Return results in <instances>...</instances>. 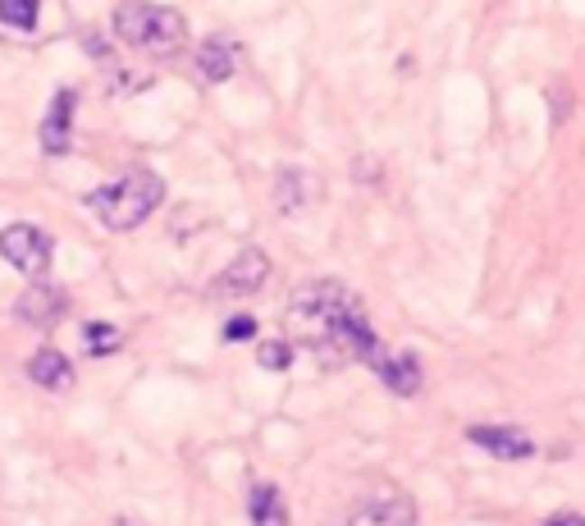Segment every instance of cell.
I'll list each match as a JSON object with an SVG mask.
<instances>
[{"instance_id":"1","label":"cell","mask_w":585,"mask_h":526,"mask_svg":"<svg viewBox=\"0 0 585 526\" xmlns=\"http://www.w3.org/2000/svg\"><path fill=\"white\" fill-rule=\"evenodd\" d=\"M288 330L307 348H316L325 362H371V366L385 362L361 303L334 279H316L298 288V297L288 303Z\"/></svg>"},{"instance_id":"2","label":"cell","mask_w":585,"mask_h":526,"mask_svg":"<svg viewBox=\"0 0 585 526\" xmlns=\"http://www.w3.org/2000/svg\"><path fill=\"white\" fill-rule=\"evenodd\" d=\"M161 202H165V179H161V174H152V170H128L124 179L97 188V193L88 197V211L106 224V230L128 234V230H137V224L152 220V211H156Z\"/></svg>"},{"instance_id":"3","label":"cell","mask_w":585,"mask_h":526,"mask_svg":"<svg viewBox=\"0 0 585 526\" xmlns=\"http://www.w3.org/2000/svg\"><path fill=\"white\" fill-rule=\"evenodd\" d=\"M110 28L124 46L146 51V55H174L188 42V23L179 10L165 5H146V0H124L110 14Z\"/></svg>"},{"instance_id":"4","label":"cell","mask_w":585,"mask_h":526,"mask_svg":"<svg viewBox=\"0 0 585 526\" xmlns=\"http://www.w3.org/2000/svg\"><path fill=\"white\" fill-rule=\"evenodd\" d=\"M261 284H270V257L261 248H243L225 270L215 275L210 293L219 297V303H234V297H252L261 293Z\"/></svg>"},{"instance_id":"5","label":"cell","mask_w":585,"mask_h":526,"mask_svg":"<svg viewBox=\"0 0 585 526\" xmlns=\"http://www.w3.org/2000/svg\"><path fill=\"white\" fill-rule=\"evenodd\" d=\"M0 257H5L19 275L42 279L51 270V239L37 224H10V230H0Z\"/></svg>"},{"instance_id":"6","label":"cell","mask_w":585,"mask_h":526,"mask_svg":"<svg viewBox=\"0 0 585 526\" xmlns=\"http://www.w3.org/2000/svg\"><path fill=\"white\" fill-rule=\"evenodd\" d=\"M64 307H69V297H64L55 284H28V288L19 293V303H14V316H19L23 325L51 330V325H60Z\"/></svg>"},{"instance_id":"7","label":"cell","mask_w":585,"mask_h":526,"mask_svg":"<svg viewBox=\"0 0 585 526\" xmlns=\"http://www.w3.org/2000/svg\"><path fill=\"white\" fill-rule=\"evenodd\" d=\"M467 435H471L476 448H485V454H494L503 463H522V458L535 454V439L517 426H471Z\"/></svg>"},{"instance_id":"8","label":"cell","mask_w":585,"mask_h":526,"mask_svg":"<svg viewBox=\"0 0 585 526\" xmlns=\"http://www.w3.org/2000/svg\"><path fill=\"white\" fill-rule=\"evenodd\" d=\"M343 526H416V503L407 494H376V499H366Z\"/></svg>"},{"instance_id":"9","label":"cell","mask_w":585,"mask_h":526,"mask_svg":"<svg viewBox=\"0 0 585 526\" xmlns=\"http://www.w3.org/2000/svg\"><path fill=\"white\" fill-rule=\"evenodd\" d=\"M238 60H243V46H238V42L210 37V42H201V51H197V73H201L206 83H225V79H234V73H238Z\"/></svg>"},{"instance_id":"10","label":"cell","mask_w":585,"mask_h":526,"mask_svg":"<svg viewBox=\"0 0 585 526\" xmlns=\"http://www.w3.org/2000/svg\"><path fill=\"white\" fill-rule=\"evenodd\" d=\"M73 106H79L73 88H64V92L51 101V115H46V124H42V152H51V156L69 152V142H73Z\"/></svg>"},{"instance_id":"11","label":"cell","mask_w":585,"mask_h":526,"mask_svg":"<svg viewBox=\"0 0 585 526\" xmlns=\"http://www.w3.org/2000/svg\"><path fill=\"white\" fill-rule=\"evenodd\" d=\"M316 197H320V183H316V174H307V170H283V174L274 179V206H279L283 215H302Z\"/></svg>"},{"instance_id":"12","label":"cell","mask_w":585,"mask_h":526,"mask_svg":"<svg viewBox=\"0 0 585 526\" xmlns=\"http://www.w3.org/2000/svg\"><path fill=\"white\" fill-rule=\"evenodd\" d=\"M28 375L42 385V390H55V394H64V390H73V362L60 352V348H37L32 352V362H28Z\"/></svg>"},{"instance_id":"13","label":"cell","mask_w":585,"mask_h":526,"mask_svg":"<svg viewBox=\"0 0 585 526\" xmlns=\"http://www.w3.org/2000/svg\"><path fill=\"white\" fill-rule=\"evenodd\" d=\"M376 375L398 394V399H412L416 390H421V357L416 352H394V357H385L380 366H376Z\"/></svg>"},{"instance_id":"14","label":"cell","mask_w":585,"mask_h":526,"mask_svg":"<svg viewBox=\"0 0 585 526\" xmlns=\"http://www.w3.org/2000/svg\"><path fill=\"white\" fill-rule=\"evenodd\" d=\"M252 521L256 526H288V508H283V494L274 485H256L252 490Z\"/></svg>"},{"instance_id":"15","label":"cell","mask_w":585,"mask_h":526,"mask_svg":"<svg viewBox=\"0 0 585 526\" xmlns=\"http://www.w3.org/2000/svg\"><path fill=\"white\" fill-rule=\"evenodd\" d=\"M42 14V0H0V23L14 33H32Z\"/></svg>"},{"instance_id":"16","label":"cell","mask_w":585,"mask_h":526,"mask_svg":"<svg viewBox=\"0 0 585 526\" xmlns=\"http://www.w3.org/2000/svg\"><path fill=\"white\" fill-rule=\"evenodd\" d=\"M83 343H88V352H92V357H106V352H115V348H119V330H115V325H106V321H92V325L83 330Z\"/></svg>"},{"instance_id":"17","label":"cell","mask_w":585,"mask_h":526,"mask_svg":"<svg viewBox=\"0 0 585 526\" xmlns=\"http://www.w3.org/2000/svg\"><path fill=\"white\" fill-rule=\"evenodd\" d=\"M146 83H152V73H128V69L110 64V92H115V97H124V92H142Z\"/></svg>"},{"instance_id":"18","label":"cell","mask_w":585,"mask_h":526,"mask_svg":"<svg viewBox=\"0 0 585 526\" xmlns=\"http://www.w3.org/2000/svg\"><path fill=\"white\" fill-rule=\"evenodd\" d=\"M256 362H261L265 371H288L292 348H288V343H261V348H256Z\"/></svg>"},{"instance_id":"19","label":"cell","mask_w":585,"mask_h":526,"mask_svg":"<svg viewBox=\"0 0 585 526\" xmlns=\"http://www.w3.org/2000/svg\"><path fill=\"white\" fill-rule=\"evenodd\" d=\"M252 334H256V321H252V316H234V321L225 325V339H229V343H243V339H252Z\"/></svg>"},{"instance_id":"20","label":"cell","mask_w":585,"mask_h":526,"mask_svg":"<svg viewBox=\"0 0 585 526\" xmlns=\"http://www.w3.org/2000/svg\"><path fill=\"white\" fill-rule=\"evenodd\" d=\"M544 526H585V517H580V512H553Z\"/></svg>"},{"instance_id":"21","label":"cell","mask_w":585,"mask_h":526,"mask_svg":"<svg viewBox=\"0 0 585 526\" xmlns=\"http://www.w3.org/2000/svg\"><path fill=\"white\" fill-rule=\"evenodd\" d=\"M119 526H128V521H119Z\"/></svg>"}]
</instances>
